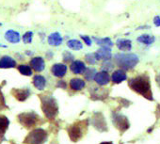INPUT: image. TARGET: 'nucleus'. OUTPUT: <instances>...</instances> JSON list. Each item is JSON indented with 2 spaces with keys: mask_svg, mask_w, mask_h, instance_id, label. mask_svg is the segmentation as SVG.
Masks as SVG:
<instances>
[{
  "mask_svg": "<svg viewBox=\"0 0 160 144\" xmlns=\"http://www.w3.org/2000/svg\"><path fill=\"white\" fill-rule=\"evenodd\" d=\"M16 67V61L9 56H4L0 59V68L1 69H11Z\"/></svg>",
  "mask_w": 160,
  "mask_h": 144,
  "instance_id": "nucleus-13",
  "label": "nucleus"
},
{
  "mask_svg": "<svg viewBox=\"0 0 160 144\" xmlns=\"http://www.w3.org/2000/svg\"><path fill=\"white\" fill-rule=\"evenodd\" d=\"M85 81L80 79V78H73L71 81H70V87L73 90H76V91H79L81 90L82 89L85 88Z\"/></svg>",
  "mask_w": 160,
  "mask_h": 144,
  "instance_id": "nucleus-21",
  "label": "nucleus"
},
{
  "mask_svg": "<svg viewBox=\"0 0 160 144\" xmlns=\"http://www.w3.org/2000/svg\"><path fill=\"white\" fill-rule=\"evenodd\" d=\"M70 70L75 74H81L85 72L86 66H85L84 62H82L80 60H75L72 62V64L70 66Z\"/></svg>",
  "mask_w": 160,
  "mask_h": 144,
  "instance_id": "nucleus-14",
  "label": "nucleus"
},
{
  "mask_svg": "<svg viewBox=\"0 0 160 144\" xmlns=\"http://www.w3.org/2000/svg\"><path fill=\"white\" fill-rule=\"evenodd\" d=\"M51 72H52L53 75H55L56 77H63L66 74L67 66L62 63L54 64L51 68Z\"/></svg>",
  "mask_w": 160,
  "mask_h": 144,
  "instance_id": "nucleus-11",
  "label": "nucleus"
},
{
  "mask_svg": "<svg viewBox=\"0 0 160 144\" xmlns=\"http://www.w3.org/2000/svg\"><path fill=\"white\" fill-rule=\"evenodd\" d=\"M114 60L123 70H131L138 63L139 59L136 54H116Z\"/></svg>",
  "mask_w": 160,
  "mask_h": 144,
  "instance_id": "nucleus-3",
  "label": "nucleus"
},
{
  "mask_svg": "<svg viewBox=\"0 0 160 144\" xmlns=\"http://www.w3.org/2000/svg\"><path fill=\"white\" fill-rule=\"evenodd\" d=\"M18 71L21 73V74L26 75V76H30L32 74V70L30 68V66L28 65H19L18 66Z\"/></svg>",
  "mask_w": 160,
  "mask_h": 144,
  "instance_id": "nucleus-27",
  "label": "nucleus"
},
{
  "mask_svg": "<svg viewBox=\"0 0 160 144\" xmlns=\"http://www.w3.org/2000/svg\"><path fill=\"white\" fill-rule=\"evenodd\" d=\"M12 93L14 97L20 102L26 101L30 95V91L28 89H13L12 90Z\"/></svg>",
  "mask_w": 160,
  "mask_h": 144,
  "instance_id": "nucleus-9",
  "label": "nucleus"
},
{
  "mask_svg": "<svg viewBox=\"0 0 160 144\" xmlns=\"http://www.w3.org/2000/svg\"><path fill=\"white\" fill-rule=\"evenodd\" d=\"M57 87H58V88H61V89H66V88H67V84H66L65 81L60 80V81L58 82V84H57Z\"/></svg>",
  "mask_w": 160,
  "mask_h": 144,
  "instance_id": "nucleus-34",
  "label": "nucleus"
},
{
  "mask_svg": "<svg viewBox=\"0 0 160 144\" xmlns=\"http://www.w3.org/2000/svg\"><path fill=\"white\" fill-rule=\"evenodd\" d=\"M0 26H1V24H0Z\"/></svg>",
  "mask_w": 160,
  "mask_h": 144,
  "instance_id": "nucleus-39",
  "label": "nucleus"
},
{
  "mask_svg": "<svg viewBox=\"0 0 160 144\" xmlns=\"http://www.w3.org/2000/svg\"><path fill=\"white\" fill-rule=\"evenodd\" d=\"M32 38H33V32H31V31L26 32V33L24 34V36H23V41H24V43H26V44L31 43Z\"/></svg>",
  "mask_w": 160,
  "mask_h": 144,
  "instance_id": "nucleus-28",
  "label": "nucleus"
},
{
  "mask_svg": "<svg viewBox=\"0 0 160 144\" xmlns=\"http://www.w3.org/2000/svg\"><path fill=\"white\" fill-rule=\"evenodd\" d=\"M156 114H157V116L158 117H160V105L157 107V110H156Z\"/></svg>",
  "mask_w": 160,
  "mask_h": 144,
  "instance_id": "nucleus-36",
  "label": "nucleus"
},
{
  "mask_svg": "<svg viewBox=\"0 0 160 144\" xmlns=\"http://www.w3.org/2000/svg\"><path fill=\"white\" fill-rule=\"evenodd\" d=\"M88 127V121H81L74 123L68 128V135L72 141L76 142L78 141L84 135L85 131Z\"/></svg>",
  "mask_w": 160,
  "mask_h": 144,
  "instance_id": "nucleus-4",
  "label": "nucleus"
},
{
  "mask_svg": "<svg viewBox=\"0 0 160 144\" xmlns=\"http://www.w3.org/2000/svg\"><path fill=\"white\" fill-rule=\"evenodd\" d=\"M138 42H141V43H144V44H152L154 41H155V38L152 35H148V34H144V35H141L139 37H138Z\"/></svg>",
  "mask_w": 160,
  "mask_h": 144,
  "instance_id": "nucleus-24",
  "label": "nucleus"
},
{
  "mask_svg": "<svg viewBox=\"0 0 160 144\" xmlns=\"http://www.w3.org/2000/svg\"><path fill=\"white\" fill-rule=\"evenodd\" d=\"M85 60H86L89 64H90V65L95 64V63H96V61H97L96 57H95V55H94L93 53L87 54V55L85 56Z\"/></svg>",
  "mask_w": 160,
  "mask_h": 144,
  "instance_id": "nucleus-29",
  "label": "nucleus"
},
{
  "mask_svg": "<svg viewBox=\"0 0 160 144\" xmlns=\"http://www.w3.org/2000/svg\"><path fill=\"white\" fill-rule=\"evenodd\" d=\"M116 128H118L121 132H124L129 128V122L126 117L121 114H114L112 120Z\"/></svg>",
  "mask_w": 160,
  "mask_h": 144,
  "instance_id": "nucleus-7",
  "label": "nucleus"
},
{
  "mask_svg": "<svg viewBox=\"0 0 160 144\" xmlns=\"http://www.w3.org/2000/svg\"><path fill=\"white\" fill-rule=\"evenodd\" d=\"M156 81H157V84H158L159 87H160V74H158V75L156 76Z\"/></svg>",
  "mask_w": 160,
  "mask_h": 144,
  "instance_id": "nucleus-37",
  "label": "nucleus"
},
{
  "mask_svg": "<svg viewBox=\"0 0 160 144\" xmlns=\"http://www.w3.org/2000/svg\"><path fill=\"white\" fill-rule=\"evenodd\" d=\"M102 68L104 69V72H108V71H109V70H111V69L113 68V64L110 63L109 60H106V61H104V62L103 63V67H102Z\"/></svg>",
  "mask_w": 160,
  "mask_h": 144,
  "instance_id": "nucleus-30",
  "label": "nucleus"
},
{
  "mask_svg": "<svg viewBox=\"0 0 160 144\" xmlns=\"http://www.w3.org/2000/svg\"><path fill=\"white\" fill-rule=\"evenodd\" d=\"M3 108H6V105H5V101H4L3 94H2L1 91H0V109H2Z\"/></svg>",
  "mask_w": 160,
  "mask_h": 144,
  "instance_id": "nucleus-33",
  "label": "nucleus"
},
{
  "mask_svg": "<svg viewBox=\"0 0 160 144\" xmlns=\"http://www.w3.org/2000/svg\"><path fill=\"white\" fill-rule=\"evenodd\" d=\"M81 39L84 41V42L88 45V46H90L91 45V40L89 36H86V35H81Z\"/></svg>",
  "mask_w": 160,
  "mask_h": 144,
  "instance_id": "nucleus-32",
  "label": "nucleus"
},
{
  "mask_svg": "<svg viewBox=\"0 0 160 144\" xmlns=\"http://www.w3.org/2000/svg\"><path fill=\"white\" fill-rule=\"evenodd\" d=\"M117 47L122 51H130L132 48V42L127 39H119L116 42Z\"/></svg>",
  "mask_w": 160,
  "mask_h": 144,
  "instance_id": "nucleus-20",
  "label": "nucleus"
},
{
  "mask_svg": "<svg viewBox=\"0 0 160 144\" xmlns=\"http://www.w3.org/2000/svg\"><path fill=\"white\" fill-rule=\"evenodd\" d=\"M153 23L156 26H160V17L159 16H155L153 19Z\"/></svg>",
  "mask_w": 160,
  "mask_h": 144,
  "instance_id": "nucleus-35",
  "label": "nucleus"
},
{
  "mask_svg": "<svg viewBox=\"0 0 160 144\" xmlns=\"http://www.w3.org/2000/svg\"><path fill=\"white\" fill-rule=\"evenodd\" d=\"M63 60H64V61H65V62L72 61V60H74V56H73L70 52L66 51V52H64V53H63Z\"/></svg>",
  "mask_w": 160,
  "mask_h": 144,
  "instance_id": "nucleus-31",
  "label": "nucleus"
},
{
  "mask_svg": "<svg viewBox=\"0 0 160 144\" xmlns=\"http://www.w3.org/2000/svg\"><path fill=\"white\" fill-rule=\"evenodd\" d=\"M62 42V37L59 32H54L51 33L48 36V43L51 46H59Z\"/></svg>",
  "mask_w": 160,
  "mask_h": 144,
  "instance_id": "nucleus-18",
  "label": "nucleus"
},
{
  "mask_svg": "<svg viewBox=\"0 0 160 144\" xmlns=\"http://www.w3.org/2000/svg\"><path fill=\"white\" fill-rule=\"evenodd\" d=\"M9 125H10L9 119L6 116L0 115V141L3 139Z\"/></svg>",
  "mask_w": 160,
  "mask_h": 144,
  "instance_id": "nucleus-16",
  "label": "nucleus"
},
{
  "mask_svg": "<svg viewBox=\"0 0 160 144\" xmlns=\"http://www.w3.org/2000/svg\"><path fill=\"white\" fill-rule=\"evenodd\" d=\"M30 66L36 72H41L44 70V60L41 57L33 58L30 60Z\"/></svg>",
  "mask_w": 160,
  "mask_h": 144,
  "instance_id": "nucleus-15",
  "label": "nucleus"
},
{
  "mask_svg": "<svg viewBox=\"0 0 160 144\" xmlns=\"http://www.w3.org/2000/svg\"><path fill=\"white\" fill-rule=\"evenodd\" d=\"M128 85L134 91L142 95L144 98L150 101L153 99L152 89H151V85H150V79H149V76H147L146 74H141V75H138L137 77L130 79L128 82Z\"/></svg>",
  "mask_w": 160,
  "mask_h": 144,
  "instance_id": "nucleus-1",
  "label": "nucleus"
},
{
  "mask_svg": "<svg viewBox=\"0 0 160 144\" xmlns=\"http://www.w3.org/2000/svg\"><path fill=\"white\" fill-rule=\"evenodd\" d=\"M5 39L9 41V42H12V43H18L21 40V37H20V34L19 32L17 31H14V30H8L6 33H5Z\"/></svg>",
  "mask_w": 160,
  "mask_h": 144,
  "instance_id": "nucleus-17",
  "label": "nucleus"
},
{
  "mask_svg": "<svg viewBox=\"0 0 160 144\" xmlns=\"http://www.w3.org/2000/svg\"><path fill=\"white\" fill-rule=\"evenodd\" d=\"M41 102V109L48 120H54L59 113V107L57 101L51 95H39Z\"/></svg>",
  "mask_w": 160,
  "mask_h": 144,
  "instance_id": "nucleus-2",
  "label": "nucleus"
},
{
  "mask_svg": "<svg viewBox=\"0 0 160 144\" xmlns=\"http://www.w3.org/2000/svg\"><path fill=\"white\" fill-rule=\"evenodd\" d=\"M47 139V133L45 130L39 128L31 131L24 140L26 144H43Z\"/></svg>",
  "mask_w": 160,
  "mask_h": 144,
  "instance_id": "nucleus-5",
  "label": "nucleus"
},
{
  "mask_svg": "<svg viewBox=\"0 0 160 144\" xmlns=\"http://www.w3.org/2000/svg\"><path fill=\"white\" fill-rule=\"evenodd\" d=\"M95 82L100 85V86H104V85H108L110 81V76L108 72H104L102 71L100 73H97L95 77H94Z\"/></svg>",
  "mask_w": 160,
  "mask_h": 144,
  "instance_id": "nucleus-12",
  "label": "nucleus"
},
{
  "mask_svg": "<svg viewBox=\"0 0 160 144\" xmlns=\"http://www.w3.org/2000/svg\"><path fill=\"white\" fill-rule=\"evenodd\" d=\"M94 55L97 60H109L111 59V49L109 47H101L99 50H97L96 53H94Z\"/></svg>",
  "mask_w": 160,
  "mask_h": 144,
  "instance_id": "nucleus-10",
  "label": "nucleus"
},
{
  "mask_svg": "<svg viewBox=\"0 0 160 144\" xmlns=\"http://www.w3.org/2000/svg\"><path fill=\"white\" fill-rule=\"evenodd\" d=\"M67 46L69 48H71V49H73V50H80V49H82V47H83L81 41H78V40H70L67 42Z\"/></svg>",
  "mask_w": 160,
  "mask_h": 144,
  "instance_id": "nucleus-25",
  "label": "nucleus"
},
{
  "mask_svg": "<svg viewBox=\"0 0 160 144\" xmlns=\"http://www.w3.org/2000/svg\"><path fill=\"white\" fill-rule=\"evenodd\" d=\"M126 78H127V76H126V74H125V72L124 70H117V71H115L112 74V76H111L112 82L115 83V84H120L123 81H124Z\"/></svg>",
  "mask_w": 160,
  "mask_h": 144,
  "instance_id": "nucleus-19",
  "label": "nucleus"
},
{
  "mask_svg": "<svg viewBox=\"0 0 160 144\" xmlns=\"http://www.w3.org/2000/svg\"><path fill=\"white\" fill-rule=\"evenodd\" d=\"M33 85L35 86V88L39 90H42L45 88L46 85V80L42 75H35L33 77Z\"/></svg>",
  "mask_w": 160,
  "mask_h": 144,
  "instance_id": "nucleus-22",
  "label": "nucleus"
},
{
  "mask_svg": "<svg viewBox=\"0 0 160 144\" xmlns=\"http://www.w3.org/2000/svg\"><path fill=\"white\" fill-rule=\"evenodd\" d=\"M93 40L96 41V43L98 45H101L102 47H110L113 45V42L111 41V40L109 38H103V39H98L96 37L93 38Z\"/></svg>",
  "mask_w": 160,
  "mask_h": 144,
  "instance_id": "nucleus-23",
  "label": "nucleus"
},
{
  "mask_svg": "<svg viewBox=\"0 0 160 144\" xmlns=\"http://www.w3.org/2000/svg\"><path fill=\"white\" fill-rule=\"evenodd\" d=\"M18 121L26 128H31L37 125L40 121V116H38L35 112L22 113L18 116Z\"/></svg>",
  "mask_w": 160,
  "mask_h": 144,
  "instance_id": "nucleus-6",
  "label": "nucleus"
},
{
  "mask_svg": "<svg viewBox=\"0 0 160 144\" xmlns=\"http://www.w3.org/2000/svg\"><path fill=\"white\" fill-rule=\"evenodd\" d=\"M96 70L93 69V68H86L85 72L83 73L84 74V78L87 80V81H91L92 79H94L95 75H96Z\"/></svg>",
  "mask_w": 160,
  "mask_h": 144,
  "instance_id": "nucleus-26",
  "label": "nucleus"
},
{
  "mask_svg": "<svg viewBox=\"0 0 160 144\" xmlns=\"http://www.w3.org/2000/svg\"><path fill=\"white\" fill-rule=\"evenodd\" d=\"M92 124L94 126V128H96L98 131L104 132L108 130V125H106V122L104 121V116L102 115V113H95L93 118H92Z\"/></svg>",
  "mask_w": 160,
  "mask_h": 144,
  "instance_id": "nucleus-8",
  "label": "nucleus"
},
{
  "mask_svg": "<svg viewBox=\"0 0 160 144\" xmlns=\"http://www.w3.org/2000/svg\"><path fill=\"white\" fill-rule=\"evenodd\" d=\"M100 144H113V143L112 142H102Z\"/></svg>",
  "mask_w": 160,
  "mask_h": 144,
  "instance_id": "nucleus-38",
  "label": "nucleus"
}]
</instances>
